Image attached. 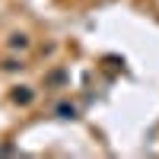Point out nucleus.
I'll use <instances>...</instances> for the list:
<instances>
[{
  "mask_svg": "<svg viewBox=\"0 0 159 159\" xmlns=\"http://www.w3.org/2000/svg\"><path fill=\"white\" fill-rule=\"evenodd\" d=\"M57 115L61 118H76V108L73 105H57Z\"/></svg>",
  "mask_w": 159,
  "mask_h": 159,
  "instance_id": "obj_1",
  "label": "nucleus"
},
{
  "mask_svg": "<svg viewBox=\"0 0 159 159\" xmlns=\"http://www.w3.org/2000/svg\"><path fill=\"white\" fill-rule=\"evenodd\" d=\"M13 99H16V102H22V105H25V102H32V92H25V89L19 92V89H16V92H13Z\"/></svg>",
  "mask_w": 159,
  "mask_h": 159,
  "instance_id": "obj_2",
  "label": "nucleus"
},
{
  "mask_svg": "<svg viewBox=\"0 0 159 159\" xmlns=\"http://www.w3.org/2000/svg\"><path fill=\"white\" fill-rule=\"evenodd\" d=\"M10 45H13V48H25V38H22V35H13Z\"/></svg>",
  "mask_w": 159,
  "mask_h": 159,
  "instance_id": "obj_3",
  "label": "nucleus"
}]
</instances>
